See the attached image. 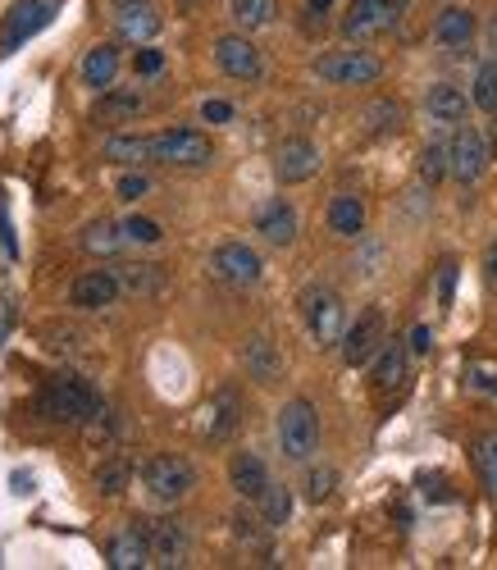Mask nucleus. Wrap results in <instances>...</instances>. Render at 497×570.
<instances>
[{"instance_id": "obj_1", "label": "nucleus", "mask_w": 497, "mask_h": 570, "mask_svg": "<svg viewBox=\"0 0 497 570\" xmlns=\"http://www.w3.org/2000/svg\"><path fill=\"white\" fill-rule=\"evenodd\" d=\"M106 406L83 375H56L37 388V416L50 425H87Z\"/></svg>"}, {"instance_id": "obj_2", "label": "nucleus", "mask_w": 497, "mask_h": 570, "mask_svg": "<svg viewBox=\"0 0 497 570\" xmlns=\"http://www.w3.org/2000/svg\"><path fill=\"white\" fill-rule=\"evenodd\" d=\"M197 471L188 456H169V452H155L142 461V488L155 507H178L182 498L192 494Z\"/></svg>"}, {"instance_id": "obj_3", "label": "nucleus", "mask_w": 497, "mask_h": 570, "mask_svg": "<svg viewBox=\"0 0 497 570\" xmlns=\"http://www.w3.org/2000/svg\"><path fill=\"white\" fill-rule=\"evenodd\" d=\"M279 448L287 461H310L320 452V416H316V402H306V397H293V402H283L279 411Z\"/></svg>"}, {"instance_id": "obj_4", "label": "nucleus", "mask_w": 497, "mask_h": 570, "mask_svg": "<svg viewBox=\"0 0 497 570\" xmlns=\"http://www.w3.org/2000/svg\"><path fill=\"white\" fill-rule=\"evenodd\" d=\"M301 316H306L310 339H316L320 347L343 343V333H347V306H343V297H338L333 288H324V283L306 288V293H301Z\"/></svg>"}, {"instance_id": "obj_5", "label": "nucleus", "mask_w": 497, "mask_h": 570, "mask_svg": "<svg viewBox=\"0 0 497 570\" xmlns=\"http://www.w3.org/2000/svg\"><path fill=\"white\" fill-rule=\"evenodd\" d=\"M151 161L174 165V169H205L215 161V146L197 128H165L151 138Z\"/></svg>"}, {"instance_id": "obj_6", "label": "nucleus", "mask_w": 497, "mask_h": 570, "mask_svg": "<svg viewBox=\"0 0 497 570\" xmlns=\"http://www.w3.org/2000/svg\"><path fill=\"white\" fill-rule=\"evenodd\" d=\"M310 69L333 87H365V83H379L383 78V60L370 56V50H324Z\"/></svg>"}, {"instance_id": "obj_7", "label": "nucleus", "mask_w": 497, "mask_h": 570, "mask_svg": "<svg viewBox=\"0 0 497 570\" xmlns=\"http://www.w3.org/2000/svg\"><path fill=\"white\" fill-rule=\"evenodd\" d=\"M488 169V138L480 128H457V138L448 146V174L461 188H475Z\"/></svg>"}, {"instance_id": "obj_8", "label": "nucleus", "mask_w": 497, "mask_h": 570, "mask_svg": "<svg viewBox=\"0 0 497 570\" xmlns=\"http://www.w3.org/2000/svg\"><path fill=\"white\" fill-rule=\"evenodd\" d=\"M383 343H388L383 310H365V316L343 333V360L352 370H360V366H370V360L383 352Z\"/></svg>"}, {"instance_id": "obj_9", "label": "nucleus", "mask_w": 497, "mask_h": 570, "mask_svg": "<svg viewBox=\"0 0 497 570\" xmlns=\"http://www.w3.org/2000/svg\"><path fill=\"white\" fill-rule=\"evenodd\" d=\"M211 274L220 283H228V288H251L265 274V265H260V256L247 242H220L211 256Z\"/></svg>"}, {"instance_id": "obj_10", "label": "nucleus", "mask_w": 497, "mask_h": 570, "mask_svg": "<svg viewBox=\"0 0 497 570\" xmlns=\"http://www.w3.org/2000/svg\"><path fill=\"white\" fill-rule=\"evenodd\" d=\"M215 64L228 73V78H238V83H260L265 78V56L251 46V37H215Z\"/></svg>"}, {"instance_id": "obj_11", "label": "nucleus", "mask_w": 497, "mask_h": 570, "mask_svg": "<svg viewBox=\"0 0 497 570\" xmlns=\"http://www.w3.org/2000/svg\"><path fill=\"white\" fill-rule=\"evenodd\" d=\"M402 10H406V0H352L343 33L347 37H379L402 19Z\"/></svg>"}, {"instance_id": "obj_12", "label": "nucleus", "mask_w": 497, "mask_h": 570, "mask_svg": "<svg viewBox=\"0 0 497 570\" xmlns=\"http://www.w3.org/2000/svg\"><path fill=\"white\" fill-rule=\"evenodd\" d=\"M146 543H151V566H182L188 561V525L174 521V515H155L142 521Z\"/></svg>"}, {"instance_id": "obj_13", "label": "nucleus", "mask_w": 497, "mask_h": 570, "mask_svg": "<svg viewBox=\"0 0 497 570\" xmlns=\"http://www.w3.org/2000/svg\"><path fill=\"white\" fill-rule=\"evenodd\" d=\"M56 10H60V0H19V5L10 10V19H5L0 46H5V50H19L33 33H42L46 23L56 19Z\"/></svg>"}, {"instance_id": "obj_14", "label": "nucleus", "mask_w": 497, "mask_h": 570, "mask_svg": "<svg viewBox=\"0 0 497 570\" xmlns=\"http://www.w3.org/2000/svg\"><path fill=\"white\" fill-rule=\"evenodd\" d=\"M316 169H320V151H316V142H310V138H287L274 151V178H279V183H287V188L316 178Z\"/></svg>"}, {"instance_id": "obj_15", "label": "nucleus", "mask_w": 497, "mask_h": 570, "mask_svg": "<svg viewBox=\"0 0 497 570\" xmlns=\"http://www.w3.org/2000/svg\"><path fill=\"white\" fill-rule=\"evenodd\" d=\"M119 278H115V270H87V274H78L73 283H69V306H78V310H106V306H115L119 301Z\"/></svg>"}, {"instance_id": "obj_16", "label": "nucleus", "mask_w": 497, "mask_h": 570, "mask_svg": "<svg viewBox=\"0 0 497 570\" xmlns=\"http://www.w3.org/2000/svg\"><path fill=\"white\" fill-rule=\"evenodd\" d=\"M205 416H211V425H205V438H211V443H228V438L242 429V416H247L238 383H224L220 393L211 397V411H205Z\"/></svg>"}, {"instance_id": "obj_17", "label": "nucleus", "mask_w": 497, "mask_h": 570, "mask_svg": "<svg viewBox=\"0 0 497 570\" xmlns=\"http://www.w3.org/2000/svg\"><path fill=\"white\" fill-rule=\"evenodd\" d=\"M242 370H247V379H256L260 388H270V383L283 379V356H279V347H274L270 333H251V339L242 343Z\"/></svg>"}, {"instance_id": "obj_18", "label": "nucleus", "mask_w": 497, "mask_h": 570, "mask_svg": "<svg viewBox=\"0 0 497 570\" xmlns=\"http://www.w3.org/2000/svg\"><path fill=\"white\" fill-rule=\"evenodd\" d=\"M228 484H233V494H238V498L260 502V494L274 484L265 456H260V452H238V456L228 461Z\"/></svg>"}, {"instance_id": "obj_19", "label": "nucleus", "mask_w": 497, "mask_h": 570, "mask_svg": "<svg viewBox=\"0 0 497 570\" xmlns=\"http://www.w3.org/2000/svg\"><path fill=\"white\" fill-rule=\"evenodd\" d=\"M256 233L265 238L270 247H293L297 242V211L287 205L283 197H270L265 205L256 211Z\"/></svg>"}, {"instance_id": "obj_20", "label": "nucleus", "mask_w": 497, "mask_h": 570, "mask_svg": "<svg viewBox=\"0 0 497 570\" xmlns=\"http://www.w3.org/2000/svg\"><path fill=\"white\" fill-rule=\"evenodd\" d=\"M106 561L110 570H142L151 566V543H146V530H119L110 543H106Z\"/></svg>"}, {"instance_id": "obj_21", "label": "nucleus", "mask_w": 497, "mask_h": 570, "mask_svg": "<svg viewBox=\"0 0 497 570\" xmlns=\"http://www.w3.org/2000/svg\"><path fill=\"white\" fill-rule=\"evenodd\" d=\"M115 278H119V288L133 297H161L169 283L165 265H151V261H123V265H115Z\"/></svg>"}, {"instance_id": "obj_22", "label": "nucleus", "mask_w": 497, "mask_h": 570, "mask_svg": "<svg viewBox=\"0 0 497 570\" xmlns=\"http://www.w3.org/2000/svg\"><path fill=\"white\" fill-rule=\"evenodd\" d=\"M119 64H123L119 46H110V41L92 46V50H87V60H83V83H87V87H96V92L115 87V78H119Z\"/></svg>"}, {"instance_id": "obj_23", "label": "nucleus", "mask_w": 497, "mask_h": 570, "mask_svg": "<svg viewBox=\"0 0 497 570\" xmlns=\"http://www.w3.org/2000/svg\"><path fill=\"white\" fill-rule=\"evenodd\" d=\"M119 33L138 46L161 33V14H155L151 0H128V5H119Z\"/></svg>"}, {"instance_id": "obj_24", "label": "nucleus", "mask_w": 497, "mask_h": 570, "mask_svg": "<svg viewBox=\"0 0 497 570\" xmlns=\"http://www.w3.org/2000/svg\"><path fill=\"white\" fill-rule=\"evenodd\" d=\"M142 110H146V96L138 87H106V96L96 106V115L106 123H133Z\"/></svg>"}, {"instance_id": "obj_25", "label": "nucleus", "mask_w": 497, "mask_h": 570, "mask_svg": "<svg viewBox=\"0 0 497 570\" xmlns=\"http://www.w3.org/2000/svg\"><path fill=\"white\" fill-rule=\"evenodd\" d=\"M425 110H429L434 123H461L465 110H470V100H465V92L452 87V83H434V87L425 92Z\"/></svg>"}, {"instance_id": "obj_26", "label": "nucleus", "mask_w": 497, "mask_h": 570, "mask_svg": "<svg viewBox=\"0 0 497 570\" xmlns=\"http://www.w3.org/2000/svg\"><path fill=\"white\" fill-rule=\"evenodd\" d=\"M470 37H475V14L470 10H461V5H448V10H438V19H434V41L438 46H465Z\"/></svg>"}, {"instance_id": "obj_27", "label": "nucleus", "mask_w": 497, "mask_h": 570, "mask_svg": "<svg viewBox=\"0 0 497 570\" xmlns=\"http://www.w3.org/2000/svg\"><path fill=\"white\" fill-rule=\"evenodd\" d=\"M228 19L238 23L242 33H260L279 19V0H228Z\"/></svg>"}, {"instance_id": "obj_28", "label": "nucleus", "mask_w": 497, "mask_h": 570, "mask_svg": "<svg viewBox=\"0 0 497 570\" xmlns=\"http://www.w3.org/2000/svg\"><path fill=\"white\" fill-rule=\"evenodd\" d=\"M406 379V347L402 343H383V352L375 356V375H370V383L379 388V393H392Z\"/></svg>"}, {"instance_id": "obj_29", "label": "nucleus", "mask_w": 497, "mask_h": 570, "mask_svg": "<svg viewBox=\"0 0 497 570\" xmlns=\"http://www.w3.org/2000/svg\"><path fill=\"white\" fill-rule=\"evenodd\" d=\"M329 228L338 238H360L365 233V205L360 197H333L329 201Z\"/></svg>"}, {"instance_id": "obj_30", "label": "nucleus", "mask_w": 497, "mask_h": 570, "mask_svg": "<svg viewBox=\"0 0 497 570\" xmlns=\"http://www.w3.org/2000/svg\"><path fill=\"white\" fill-rule=\"evenodd\" d=\"M128 479H133V461H128L123 452H106V461L96 465V494H106V498H119Z\"/></svg>"}, {"instance_id": "obj_31", "label": "nucleus", "mask_w": 497, "mask_h": 570, "mask_svg": "<svg viewBox=\"0 0 497 570\" xmlns=\"http://www.w3.org/2000/svg\"><path fill=\"white\" fill-rule=\"evenodd\" d=\"M83 247H87L92 256H115V251L123 247V228H119L115 219H92V224L83 228Z\"/></svg>"}, {"instance_id": "obj_32", "label": "nucleus", "mask_w": 497, "mask_h": 570, "mask_svg": "<svg viewBox=\"0 0 497 570\" xmlns=\"http://www.w3.org/2000/svg\"><path fill=\"white\" fill-rule=\"evenodd\" d=\"M260 521H265L270 530H279V525H287V521H293V494H287V488L283 484H270L265 488V494H260Z\"/></svg>"}, {"instance_id": "obj_33", "label": "nucleus", "mask_w": 497, "mask_h": 570, "mask_svg": "<svg viewBox=\"0 0 497 570\" xmlns=\"http://www.w3.org/2000/svg\"><path fill=\"white\" fill-rule=\"evenodd\" d=\"M233 538H238L242 548H251V553H270V525L260 521V511L256 515H247V511L233 515Z\"/></svg>"}, {"instance_id": "obj_34", "label": "nucleus", "mask_w": 497, "mask_h": 570, "mask_svg": "<svg viewBox=\"0 0 497 570\" xmlns=\"http://www.w3.org/2000/svg\"><path fill=\"white\" fill-rule=\"evenodd\" d=\"M106 161H119V165H133V161H151V138H138V133H119L106 142Z\"/></svg>"}, {"instance_id": "obj_35", "label": "nucleus", "mask_w": 497, "mask_h": 570, "mask_svg": "<svg viewBox=\"0 0 497 570\" xmlns=\"http://www.w3.org/2000/svg\"><path fill=\"white\" fill-rule=\"evenodd\" d=\"M470 100H475L484 115H497V60H484L475 69V92H470Z\"/></svg>"}, {"instance_id": "obj_36", "label": "nucleus", "mask_w": 497, "mask_h": 570, "mask_svg": "<svg viewBox=\"0 0 497 570\" xmlns=\"http://www.w3.org/2000/svg\"><path fill=\"white\" fill-rule=\"evenodd\" d=\"M42 339H46V347L56 356H78V352H83V329H73V324H42Z\"/></svg>"}, {"instance_id": "obj_37", "label": "nucleus", "mask_w": 497, "mask_h": 570, "mask_svg": "<svg viewBox=\"0 0 497 570\" xmlns=\"http://www.w3.org/2000/svg\"><path fill=\"white\" fill-rule=\"evenodd\" d=\"M475 465H480V479L488 494H497V429L484 434L480 443H475Z\"/></svg>"}, {"instance_id": "obj_38", "label": "nucleus", "mask_w": 497, "mask_h": 570, "mask_svg": "<svg viewBox=\"0 0 497 570\" xmlns=\"http://www.w3.org/2000/svg\"><path fill=\"white\" fill-rule=\"evenodd\" d=\"M119 228H123V242H133V247H155V242L165 238V228L155 224V219H146V215H133V219H123Z\"/></svg>"}, {"instance_id": "obj_39", "label": "nucleus", "mask_w": 497, "mask_h": 570, "mask_svg": "<svg viewBox=\"0 0 497 570\" xmlns=\"http://www.w3.org/2000/svg\"><path fill=\"white\" fill-rule=\"evenodd\" d=\"M338 488V471L333 465H316V471L306 475V502H329Z\"/></svg>"}, {"instance_id": "obj_40", "label": "nucleus", "mask_w": 497, "mask_h": 570, "mask_svg": "<svg viewBox=\"0 0 497 570\" xmlns=\"http://www.w3.org/2000/svg\"><path fill=\"white\" fill-rule=\"evenodd\" d=\"M421 178L425 183H442V178H448V146H425L421 151Z\"/></svg>"}, {"instance_id": "obj_41", "label": "nucleus", "mask_w": 497, "mask_h": 570, "mask_svg": "<svg viewBox=\"0 0 497 570\" xmlns=\"http://www.w3.org/2000/svg\"><path fill=\"white\" fill-rule=\"evenodd\" d=\"M365 123H370V133H392V128H402V106L379 100V106L365 110Z\"/></svg>"}, {"instance_id": "obj_42", "label": "nucleus", "mask_w": 497, "mask_h": 570, "mask_svg": "<svg viewBox=\"0 0 497 570\" xmlns=\"http://www.w3.org/2000/svg\"><path fill=\"white\" fill-rule=\"evenodd\" d=\"M146 192H151V178H146L142 169H128V174L119 178V183H115V197H119V201H128V205L142 201Z\"/></svg>"}, {"instance_id": "obj_43", "label": "nucleus", "mask_w": 497, "mask_h": 570, "mask_svg": "<svg viewBox=\"0 0 497 570\" xmlns=\"http://www.w3.org/2000/svg\"><path fill=\"white\" fill-rule=\"evenodd\" d=\"M133 69H138V78H155V73L165 69V56L155 46H142L138 56H133Z\"/></svg>"}, {"instance_id": "obj_44", "label": "nucleus", "mask_w": 497, "mask_h": 570, "mask_svg": "<svg viewBox=\"0 0 497 570\" xmlns=\"http://www.w3.org/2000/svg\"><path fill=\"white\" fill-rule=\"evenodd\" d=\"M201 119H205V123H228V119H233V106H228V100H205Z\"/></svg>"}, {"instance_id": "obj_45", "label": "nucleus", "mask_w": 497, "mask_h": 570, "mask_svg": "<svg viewBox=\"0 0 497 570\" xmlns=\"http://www.w3.org/2000/svg\"><path fill=\"white\" fill-rule=\"evenodd\" d=\"M452 288H457V265L448 261V265H442V274H438V301H442V306L452 301Z\"/></svg>"}, {"instance_id": "obj_46", "label": "nucleus", "mask_w": 497, "mask_h": 570, "mask_svg": "<svg viewBox=\"0 0 497 570\" xmlns=\"http://www.w3.org/2000/svg\"><path fill=\"white\" fill-rule=\"evenodd\" d=\"M484 278H488V288H497V242H488V251H484Z\"/></svg>"}, {"instance_id": "obj_47", "label": "nucleus", "mask_w": 497, "mask_h": 570, "mask_svg": "<svg viewBox=\"0 0 497 570\" xmlns=\"http://www.w3.org/2000/svg\"><path fill=\"white\" fill-rule=\"evenodd\" d=\"M411 352H429V329H425V324H415V333H411Z\"/></svg>"}, {"instance_id": "obj_48", "label": "nucleus", "mask_w": 497, "mask_h": 570, "mask_svg": "<svg viewBox=\"0 0 497 570\" xmlns=\"http://www.w3.org/2000/svg\"><path fill=\"white\" fill-rule=\"evenodd\" d=\"M425 484H429V498H452V494H448V484H442V479H425Z\"/></svg>"}, {"instance_id": "obj_49", "label": "nucleus", "mask_w": 497, "mask_h": 570, "mask_svg": "<svg viewBox=\"0 0 497 570\" xmlns=\"http://www.w3.org/2000/svg\"><path fill=\"white\" fill-rule=\"evenodd\" d=\"M306 5H310V14H329V10H333V0H306Z\"/></svg>"}, {"instance_id": "obj_50", "label": "nucleus", "mask_w": 497, "mask_h": 570, "mask_svg": "<svg viewBox=\"0 0 497 570\" xmlns=\"http://www.w3.org/2000/svg\"><path fill=\"white\" fill-rule=\"evenodd\" d=\"M493 46H497V23H493Z\"/></svg>"}, {"instance_id": "obj_51", "label": "nucleus", "mask_w": 497, "mask_h": 570, "mask_svg": "<svg viewBox=\"0 0 497 570\" xmlns=\"http://www.w3.org/2000/svg\"><path fill=\"white\" fill-rule=\"evenodd\" d=\"M119 5H128V0H119Z\"/></svg>"}]
</instances>
